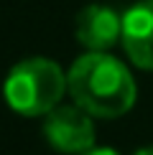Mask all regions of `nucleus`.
Segmentation results:
<instances>
[{
	"label": "nucleus",
	"instance_id": "7ed1b4c3",
	"mask_svg": "<svg viewBox=\"0 0 153 155\" xmlns=\"http://www.w3.org/2000/svg\"><path fill=\"white\" fill-rule=\"evenodd\" d=\"M46 143L56 153L64 155H82L94 147L97 132H94L92 114L76 104H59L43 117L41 127Z\"/></svg>",
	"mask_w": 153,
	"mask_h": 155
},
{
	"label": "nucleus",
	"instance_id": "423d86ee",
	"mask_svg": "<svg viewBox=\"0 0 153 155\" xmlns=\"http://www.w3.org/2000/svg\"><path fill=\"white\" fill-rule=\"evenodd\" d=\"M82 155H120L117 150H112V147H92V150L82 153Z\"/></svg>",
	"mask_w": 153,
	"mask_h": 155
},
{
	"label": "nucleus",
	"instance_id": "0eeeda50",
	"mask_svg": "<svg viewBox=\"0 0 153 155\" xmlns=\"http://www.w3.org/2000/svg\"><path fill=\"white\" fill-rule=\"evenodd\" d=\"M133 155H153V145H145V147H140V150H135Z\"/></svg>",
	"mask_w": 153,
	"mask_h": 155
},
{
	"label": "nucleus",
	"instance_id": "f257e3e1",
	"mask_svg": "<svg viewBox=\"0 0 153 155\" xmlns=\"http://www.w3.org/2000/svg\"><path fill=\"white\" fill-rule=\"evenodd\" d=\"M69 97L92 117L115 120L135 104V79L130 69L107 51H87L66 71Z\"/></svg>",
	"mask_w": 153,
	"mask_h": 155
},
{
	"label": "nucleus",
	"instance_id": "20e7f679",
	"mask_svg": "<svg viewBox=\"0 0 153 155\" xmlns=\"http://www.w3.org/2000/svg\"><path fill=\"white\" fill-rule=\"evenodd\" d=\"M120 43L133 66L153 71V0H140L123 13Z\"/></svg>",
	"mask_w": 153,
	"mask_h": 155
},
{
	"label": "nucleus",
	"instance_id": "39448f33",
	"mask_svg": "<svg viewBox=\"0 0 153 155\" xmlns=\"http://www.w3.org/2000/svg\"><path fill=\"white\" fill-rule=\"evenodd\" d=\"M74 33L87 51H110L123 38V15L110 5L92 3L79 10Z\"/></svg>",
	"mask_w": 153,
	"mask_h": 155
},
{
	"label": "nucleus",
	"instance_id": "f03ea898",
	"mask_svg": "<svg viewBox=\"0 0 153 155\" xmlns=\"http://www.w3.org/2000/svg\"><path fill=\"white\" fill-rule=\"evenodd\" d=\"M69 92L66 74L54 59L31 56L18 61L3 81V99L23 117H46Z\"/></svg>",
	"mask_w": 153,
	"mask_h": 155
}]
</instances>
